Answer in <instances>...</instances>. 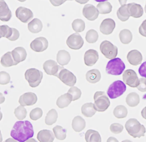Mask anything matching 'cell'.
<instances>
[{
    "instance_id": "obj_1",
    "label": "cell",
    "mask_w": 146,
    "mask_h": 142,
    "mask_svg": "<svg viewBox=\"0 0 146 142\" xmlns=\"http://www.w3.org/2000/svg\"><path fill=\"white\" fill-rule=\"evenodd\" d=\"M33 135V126L28 121L16 122L11 132V137L20 142H26L31 138Z\"/></svg>"
},
{
    "instance_id": "obj_2",
    "label": "cell",
    "mask_w": 146,
    "mask_h": 142,
    "mask_svg": "<svg viewBox=\"0 0 146 142\" xmlns=\"http://www.w3.org/2000/svg\"><path fill=\"white\" fill-rule=\"evenodd\" d=\"M125 127L128 133L133 138H141L145 136L146 128L135 118L129 119L126 122Z\"/></svg>"
},
{
    "instance_id": "obj_3",
    "label": "cell",
    "mask_w": 146,
    "mask_h": 142,
    "mask_svg": "<svg viewBox=\"0 0 146 142\" xmlns=\"http://www.w3.org/2000/svg\"><path fill=\"white\" fill-rule=\"evenodd\" d=\"M125 68V65L120 58H114L109 61L106 68V73L108 75H119Z\"/></svg>"
},
{
    "instance_id": "obj_4",
    "label": "cell",
    "mask_w": 146,
    "mask_h": 142,
    "mask_svg": "<svg viewBox=\"0 0 146 142\" xmlns=\"http://www.w3.org/2000/svg\"><path fill=\"white\" fill-rule=\"evenodd\" d=\"M94 106L97 111L104 112L110 106V101L104 92H96L94 96Z\"/></svg>"
},
{
    "instance_id": "obj_5",
    "label": "cell",
    "mask_w": 146,
    "mask_h": 142,
    "mask_svg": "<svg viewBox=\"0 0 146 142\" xmlns=\"http://www.w3.org/2000/svg\"><path fill=\"white\" fill-rule=\"evenodd\" d=\"M25 77L31 87L36 88L40 85L42 81L43 73L36 68H30L25 72Z\"/></svg>"
},
{
    "instance_id": "obj_6",
    "label": "cell",
    "mask_w": 146,
    "mask_h": 142,
    "mask_svg": "<svg viewBox=\"0 0 146 142\" xmlns=\"http://www.w3.org/2000/svg\"><path fill=\"white\" fill-rule=\"evenodd\" d=\"M126 89V87L124 82L117 81L111 84L107 90V94L110 99H114L123 94Z\"/></svg>"
},
{
    "instance_id": "obj_7",
    "label": "cell",
    "mask_w": 146,
    "mask_h": 142,
    "mask_svg": "<svg viewBox=\"0 0 146 142\" xmlns=\"http://www.w3.org/2000/svg\"><path fill=\"white\" fill-rule=\"evenodd\" d=\"M100 49L101 53L108 59H113L118 55V48L109 41L102 42L100 44Z\"/></svg>"
},
{
    "instance_id": "obj_8",
    "label": "cell",
    "mask_w": 146,
    "mask_h": 142,
    "mask_svg": "<svg viewBox=\"0 0 146 142\" xmlns=\"http://www.w3.org/2000/svg\"><path fill=\"white\" fill-rule=\"evenodd\" d=\"M123 79L125 84L131 88H137L139 84V79L136 73L133 69L125 71L123 75Z\"/></svg>"
},
{
    "instance_id": "obj_9",
    "label": "cell",
    "mask_w": 146,
    "mask_h": 142,
    "mask_svg": "<svg viewBox=\"0 0 146 142\" xmlns=\"http://www.w3.org/2000/svg\"><path fill=\"white\" fill-rule=\"evenodd\" d=\"M58 78L65 84L70 87H73L77 81L76 76L71 72L64 68L61 69Z\"/></svg>"
},
{
    "instance_id": "obj_10",
    "label": "cell",
    "mask_w": 146,
    "mask_h": 142,
    "mask_svg": "<svg viewBox=\"0 0 146 142\" xmlns=\"http://www.w3.org/2000/svg\"><path fill=\"white\" fill-rule=\"evenodd\" d=\"M43 68L47 75L58 77L61 69L64 67L62 66H60L58 65L56 62L52 60H49L44 63Z\"/></svg>"
},
{
    "instance_id": "obj_11",
    "label": "cell",
    "mask_w": 146,
    "mask_h": 142,
    "mask_svg": "<svg viewBox=\"0 0 146 142\" xmlns=\"http://www.w3.org/2000/svg\"><path fill=\"white\" fill-rule=\"evenodd\" d=\"M67 46L73 50H79L83 46L84 40L80 35L78 33H74L71 35L66 40Z\"/></svg>"
},
{
    "instance_id": "obj_12",
    "label": "cell",
    "mask_w": 146,
    "mask_h": 142,
    "mask_svg": "<svg viewBox=\"0 0 146 142\" xmlns=\"http://www.w3.org/2000/svg\"><path fill=\"white\" fill-rule=\"evenodd\" d=\"M15 15L24 23L29 22L33 17V12L30 9L24 7H18L15 11Z\"/></svg>"
},
{
    "instance_id": "obj_13",
    "label": "cell",
    "mask_w": 146,
    "mask_h": 142,
    "mask_svg": "<svg viewBox=\"0 0 146 142\" xmlns=\"http://www.w3.org/2000/svg\"><path fill=\"white\" fill-rule=\"evenodd\" d=\"M48 47V41L44 37L36 38L30 44L31 48L35 52H41L46 50Z\"/></svg>"
},
{
    "instance_id": "obj_14",
    "label": "cell",
    "mask_w": 146,
    "mask_h": 142,
    "mask_svg": "<svg viewBox=\"0 0 146 142\" xmlns=\"http://www.w3.org/2000/svg\"><path fill=\"white\" fill-rule=\"evenodd\" d=\"M82 13L85 18L90 21L96 20L99 14L98 9L91 4L86 5L83 9Z\"/></svg>"
},
{
    "instance_id": "obj_15",
    "label": "cell",
    "mask_w": 146,
    "mask_h": 142,
    "mask_svg": "<svg viewBox=\"0 0 146 142\" xmlns=\"http://www.w3.org/2000/svg\"><path fill=\"white\" fill-rule=\"evenodd\" d=\"M37 101V95L32 92H28L24 93L20 96L19 102L20 105L25 106H33L35 105Z\"/></svg>"
},
{
    "instance_id": "obj_16",
    "label": "cell",
    "mask_w": 146,
    "mask_h": 142,
    "mask_svg": "<svg viewBox=\"0 0 146 142\" xmlns=\"http://www.w3.org/2000/svg\"><path fill=\"white\" fill-rule=\"evenodd\" d=\"M115 27V23L112 19L107 18L103 20L100 25V32L104 35H110Z\"/></svg>"
},
{
    "instance_id": "obj_17",
    "label": "cell",
    "mask_w": 146,
    "mask_h": 142,
    "mask_svg": "<svg viewBox=\"0 0 146 142\" xmlns=\"http://www.w3.org/2000/svg\"><path fill=\"white\" fill-rule=\"evenodd\" d=\"M84 60L87 66H93L99 60V54L98 51L94 49L88 50L84 54Z\"/></svg>"
},
{
    "instance_id": "obj_18",
    "label": "cell",
    "mask_w": 146,
    "mask_h": 142,
    "mask_svg": "<svg viewBox=\"0 0 146 142\" xmlns=\"http://www.w3.org/2000/svg\"><path fill=\"white\" fill-rule=\"evenodd\" d=\"M12 12L4 0H0V20L8 22L12 18Z\"/></svg>"
},
{
    "instance_id": "obj_19",
    "label": "cell",
    "mask_w": 146,
    "mask_h": 142,
    "mask_svg": "<svg viewBox=\"0 0 146 142\" xmlns=\"http://www.w3.org/2000/svg\"><path fill=\"white\" fill-rule=\"evenodd\" d=\"M127 59L130 64L133 66L140 65L142 61V55L141 53L136 50L130 51L127 55Z\"/></svg>"
},
{
    "instance_id": "obj_20",
    "label": "cell",
    "mask_w": 146,
    "mask_h": 142,
    "mask_svg": "<svg viewBox=\"0 0 146 142\" xmlns=\"http://www.w3.org/2000/svg\"><path fill=\"white\" fill-rule=\"evenodd\" d=\"M127 9L130 16L133 18H138L142 16L143 14V9L142 7L135 3H130L127 5Z\"/></svg>"
},
{
    "instance_id": "obj_21",
    "label": "cell",
    "mask_w": 146,
    "mask_h": 142,
    "mask_svg": "<svg viewBox=\"0 0 146 142\" xmlns=\"http://www.w3.org/2000/svg\"><path fill=\"white\" fill-rule=\"evenodd\" d=\"M14 60L18 64L21 62L25 61L27 59V52L25 49L23 47L15 48L12 51Z\"/></svg>"
},
{
    "instance_id": "obj_22",
    "label": "cell",
    "mask_w": 146,
    "mask_h": 142,
    "mask_svg": "<svg viewBox=\"0 0 146 142\" xmlns=\"http://www.w3.org/2000/svg\"><path fill=\"white\" fill-rule=\"evenodd\" d=\"M53 133L49 130L40 131L37 135V139L40 142H53L55 138Z\"/></svg>"
},
{
    "instance_id": "obj_23",
    "label": "cell",
    "mask_w": 146,
    "mask_h": 142,
    "mask_svg": "<svg viewBox=\"0 0 146 142\" xmlns=\"http://www.w3.org/2000/svg\"><path fill=\"white\" fill-rule=\"evenodd\" d=\"M56 60L60 65L63 66L68 64L71 60V56L70 53L66 50H60L57 54Z\"/></svg>"
},
{
    "instance_id": "obj_24",
    "label": "cell",
    "mask_w": 146,
    "mask_h": 142,
    "mask_svg": "<svg viewBox=\"0 0 146 142\" xmlns=\"http://www.w3.org/2000/svg\"><path fill=\"white\" fill-rule=\"evenodd\" d=\"M1 63L5 67H9L17 65L18 63L14 60L12 52H7L4 55L1 60Z\"/></svg>"
},
{
    "instance_id": "obj_25",
    "label": "cell",
    "mask_w": 146,
    "mask_h": 142,
    "mask_svg": "<svg viewBox=\"0 0 146 142\" xmlns=\"http://www.w3.org/2000/svg\"><path fill=\"white\" fill-rule=\"evenodd\" d=\"M86 123L85 120L80 116H77L73 118L72 127L76 132H80L86 127Z\"/></svg>"
},
{
    "instance_id": "obj_26",
    "label": "cell",
    "mask_w": 146,
    "mask_h": 142,
    "mask_svg": "<svg viewBox=\"0 0 146 142\" xmlns=\"http://www.w3.org/2000/svg\"><path fill=\"white\" fill-rule=\"evenodd\" d=\"M72 101V98L69 93L61 95L58 98L56 101L57 106L60 108H65L67 107Z\"/></svg>"
},
{
    "instance_id": "obj_27",
    "label": "cell",
    "mask_w": 146,
    "mask_h": 142,
    "mask_svg": "<svg viewBox=\"0 0 146 142\" xmlns=\"http://www.w3.org/2000/svg\"><path fill=\"white\" fill-rule=\"evenodd\" d=\"M101 78V73L96 69H91L86 73V79L90 83L94 84L100 81Z\"/></svg>"
},
{
    "instance_id": "obj_28",
    "label": "cell",
    "mask_w": 146,
    "mask_h": 142,
    "mask_svg": "<svg viewBox=\"0 0 146 142\" xmlns=\"http://www.w3.org/2000/svg\"><path fill=\"white\" fill-rule=\"evenodd\" d=\"M28 29L29 30L33 33H38L42 31L43 28V24L38 18H35L31 20L28 24Z\"/></svg>"
},
{
    "instance_id": "obj_29",
    "label": "cell",
    "mask_w": 146,
    "mask_h": 142,
    "mask_svg": "<svg viewBox=\"0 0 146 142\" xmlns=\"http://www.w3.org/2000/svg\"><path fill=\"white\" fill-rule=\"evenodd\" d=\"M81 111L82 114L86 117H92L97 111L94 104L92 102L84 104L82 106Z\"/></svg>"
},
{
    "instance_id": "obj_30",
    "label": "cell",
    "mask_w": 146,
    "mask_h": 142,
    "mask_svg": "<svg viewBox=\"0 0 146 142\" xmlns=\"http://www.w3.org/2000/svg\"><path fill=\"white\" fill-rule=\"evenodd\" d=\"M85 139L87 142H101V138L100 133L93 129L88 130L85 134Z\"/></svg>"
},
{
    "instance_id": "obj_31",
    "label": "cell",
    "mask_w": 146,
    "mask_h": 142,
    "mask_svg": "<svg viewBox=\"0 0 146 142\" xmlns=\"http://www.w3.org/2000/svg\"><path fill=\"white\" fill-rule=\"evenodd\" d=\"M140 102L139 95L135 92L130 93L126 98V104L130 107H135L139 105Z\"/></svg>"
},
{
    "instance_id": "obj_32",
    "label": "cell",
    "mask_w": 146,
    "mask_h": 142,
    "mask_svg": "<svg viewBox=\"0 0 146 142\" xmlns=\"http://www.w3.org/2000/svg\"><path fill=\"white\" fill-rule=\"evenodd\" d=\"M120 40L123 44H129L133 40V34L128 29H123L119 33Z\"/></svg>"
},
{
    "instance_id": "obj_33",
    "label": "cell",
    "mask_w": 146,
    "mask_h": 142,
    "mask_svg": "<svg viewBox=\"0 0 146 142\" xmlns=\"http://www.w3.org/2000/svg\"><path fill=\"white\" fill-rule=\"evenodd\" d=\"M117 14L118 18L121 21L125 22L128 20L130 17V15L127 9V5H124L120 7L117 11Z\"/></svg>"
},
{
    "instance_id": "obj_34",
    "label": "cell",
    "mask_w": 146,
    "mask_h": 142,
    "mask_svg": "<svg viewBox=\"0 0 146 142\" xmlns=\"http://www.w3.org/2000/svg\"><path fill=\"white\" fill-rule=\"evenodd\" d=\"M97 9L99 13L102 14H108L111 12L112 10V6L110 2L108 1L101 2L97 5Z\"/></svg>"
},
{
    "instance_id": "obj_35",
    "label": "cell",
    "mask_w": 146,
    "mask_h": 142,
    "mask_svg": "<svg viewBox=\"0 0 146 142\" xmlns=\"http://www.w3.org/2000/svg\"><path fill=\"white\" fill-rule=\"evenodd\" d=\"M58 113L55 109L50 110L46 114L45 118V123L48 126H51L56 122L58 119Z\"/></svg>"
},
{
    "instance_id": "obj_36",
    "label": "cell",
    "mask_w": 146,
    "mask_h": 142,
    "mask_svg": "<svg viewBox=\"0 0 146 142\" xmlns=\"http://www.w3.org/2000/svg\"><path fill=\"white\" fill-rule=\"evenodd\" d=\"M113 115L117 118H124L127 115V110L123 105H118L114 109Z\"/></svg>"
},
{
    "instance_id": "obj_37",
    "label": "cell",
    "mask_w": 146,
    "mask_h": 142,
    "mask_svg": "<svg viewBox=\"0 0 146 142\" xmlns=\"http://www.w3.org/2000/svg\"><path fill=\"white\" fill-rule=\"evenodd\" d=\"M54 134L57 139L63 141L66 138V130L60 126H56L53 128Z\"/></svg>"
},
{
    "instance_id": "obj_38",
    "label": "cell",
    "mask_w": 146,
    "mask_h": 142,
    "mask_svg": "<svg viewBox=\"0 0 146 142\" xmlns=\"http://www.w3.org/2000/svg\"><path fill=\"white\" fill-rule=\"evenodd\" d=\"M73 30L77 33H80L84 30L86 24L85 22L81 19H76L73 20L72 23Z\"/></svg>"
},
{
    "instance_id": "obj_39",
    "label": "cell",
    "mask_w": 146,
    "mask_h": 142,
    "mask_svg": "<svg viewBox=\"0 0 146 142\" xmlns=\"http://www.w3.org/2000/svg\"><path fill=\"white\" fill-rule=\"evenodd\" d=\"M99 38L98 33L94 29H90L87 32L86 39L89 44H94L96 42Z\"/></svg>"
},
{
    "instance_id": "obj_40",
    "label": "cell",
    "mask_w": 146,
    "mask_h": 142,
    "mask_svg": "<svg viewBox=\"0 0 146 142\" xmlns=\"http://www.w3.org/2000/svg\"><path fill=\"white\" fill-rule=\"evenodd\" d=\"M14 113L18 120H23L27 117V109L24 107V106L20 105L14 110Z\"/></svg>"
},
{
    "instance_id": "obj_41",
    "label": "cell",
    "mask_w": 146,
    "mask_h": 142,
    "mask_svg": "<svg viewBox=\"0 0 146 142\" xmlns=\"http://www.w3.org/2000/svg\"><path fill=\"white\" fill-rule=\"evenodd\" d=\"M0 32L1 38L4 37L8 39L13 34V29L7 25H3L0 27Z\"/></svg>"
},
{
    "instance_id": "obj_42",
    "label": "cell",
    "mask_w": 146,
    "mask_h": 142,
    "mask_svg": "<svg viewBox=\"0 0 146 142\" xmlns=\"http://www.w3.org/2000/svg\"><path fill=\"white\" fill-rule=\"evenodd\" d=\"M68 93L71 95L72 98V101H76L79 99L82 95L81 90L77 87H72L68 90Z\"/></svg>"
},
{
    "instance_id": "obj_43",
    "label": "cell",
    "mask_w": 146,
    "mask_h": 142,
    "mask_svg": "<svg viewBox=\"0 0 146 142\" xmlns=\"http://www.w3.org/2000/svg\"><path fill=\"white\" fill-rule=\"evenodd\" d=\"M43 115V111L39 108H34L30 114V117L33 121H36L42 117Z\"/></svg>"
},
{
    "instance_id": "obj_44",
    "label": "cell",
    "mask_w": 146,
    "mask_h": 142,
    "mask_svg": "<svg viewBox=\"0 0 146 142\" xmlns=\"http://www.w3.org/2000/svg\"><path fill=\"white\" fill-rule=\"evenodd\" d=\"M11 81V77L6 72L1 71L0 72V84L1 85H6L8 84Z\"/></svg>"
},
{
    "instance_id": "obj_45",
    "label": "cell",
    "mask_w": 146,
    "mask_h": 142,
    "mask_svg": "<svg viewBox=\"0 0 146 142\" xmlns=\"http://www.w3.org/2000/svg\"><path fill=\"white\" fill-rule=\"evenodd\" d=\"M124 129L123 126L119 123H113L110 126V131L114 134H119Z\"/></svg>"
},
{
    "instance_id": "obj_46",
    "label": "cell",
    "mask_w": 146,
    "mask_h": 142,
    "mask_svg": "<svg viewBox=\"0 0 146 142\" xmlns=\"http://www.w3.org/2000/svg\"><path fill=\"white\" fill-rule=\"evenodd\" d=\"M137 89L142 92H146V78H141L139 79V84L137 87Z\"/></svg>"
},
{
    "instance_id": "obj_47",
    "label": "cell",
    "mask_w": 146,
    "mask_h": 142,
    "mask_svg": "<svg viewBox=\"0 0 146 142\" xmlns=\"http://www.w3.org/2000/svg\"><path fill=\"white\" fill-rule=\"evenodd\" d=\"M13 29V34L11 37H9L8 39L10 41H15L18 39L20 36V33L19 31L15 28H12Z\"/></svg>"
},
{
    "instance_id": "obj_48",
    "label": "cell",
    "mask_w": 146,
    "mask_h": 142,
    "mask_svg": "<svg viewBox=\"0 0 146 142\" xmlns=\"http://www.w3.org/2000/svg\"><path fill=\"white\" fill-rule=\"evenodd\" d=\"M139 74L141 77L146 78V61L143 62L139 69Z\"/></svg>"
},
{
    "instance_id": "obj_49",
    "label": "cell",
    "mask_w": 146,
    "mask_h": 142,
    "mask_svg": "<svg viewBox=\"0 0 146 142\" xmlns=\"http://www.w3.org/2000/svg\"><path fill=\"white\" fill-rule=\"evenodd\" d=\"M139 34L146 37V20H144L139 28Z\"/></svg>"
},
{
    "instance_id": "obj_50",
    "label": "cell",
    "mask_w": 146,
    "mask_h": 142,
    "mask_svg": "<svg viewBox=\"0 0 146 142\" xmlns=\"http://www.w3.org/2000/svg\"><path fill=\"white\" fill-rule=\"evenodd\" d=\"M66 1H70V0H50V2L54 6L57 7L62 5Z\"/></svg>"
},
{
    "instance_id": "obj_51",
    "label": "cell",
    "mask_w": 146,
    "mask_h": 142,
    "mask_svg": "<svg viewBox=\"0 0 146 142\" xmlns=\"http://www.w3.org/2000/svg\"><path fill=\"white\" fill-rule=\"evenodd\" d=\"M141 115L143 118H145L146 120V106L145 108H144L141 111Z\"/></svg>"
},
{
    "instance_id": "obj_52",
    "label": "cell",
    "mask_w": 146,
    "mask_h": 142,
    "mask_svg": "<svg viewBox=\"0 0 146 142\" xmlns=\"http://www.w3.org/2000/svg\"><path fill=\"white\" fill-rule=\"evenodd\" d=\"M75 1L80 4H86L89 0H75Z\"/></svg>"
},
{
    "instance_id": "obj_53",
    "label": "cell",
    "mask_w": 146,
    "mask_h": 142,
    "mask_svg": "<svg viewBox=\"0 0 146 142\" xmlns=\"http://www.w3.org/2000/svg\"><path fill=\"white\" fill-rule=\"evenodd\" d=\"M107 142H118L117 139H116L115 138H113V137H111L110 138L108 139L107 140Z\"/></svg>"
},
{
    "instance_id": "obj_54",
    "label": "cell",
    "mask_w": 146,
    "mask_h": 142,
    "mask_svg": "<svg viewBox=\"0 0 146 142\" xmlns=\"http://www.w3.org/2000/svg\"><path fill=\"white\" fill-rule=\"evenodd\" d=\"M121 6H123L124 5L126 4V2L127 0H118Z\"/></svg>"
},
{
    "instance_id": "obj_55",
    "label": "cell",
    "mask_w": 146,
    "mask_h": 142,
    "mask_svg": "<svg viewBox=\"0 0 146 142\" xmlns=\"http://www.w3.org/2000/svg\"><path fill=\"white\" fill-rule=\"evenodd\" d=\"M95 1L96 2H105V1H107V0H95Z\"/></svg>"
},
{
    "instance_id": "obj_56",
    "label": "cell",
    "mask_w": 146,
    "mask_h": 142,
    "mask_svg": "<svg viewBox=\"0 0 146 142\" xmlns=\"http://www.w3.org/2000/svg\"><path fill=\"white\" fill-rule=\"evenodd\" d=\"M18 1H20V2H23L26 1L27 0H18Z\"/></svg>"
},
{
    "instance_id": "obj_57",
    "label": "cell",
    "mask_w": 146,
    "mask_h": 142,
    "mask_svg": "<svg viewBox=\"0 0 146 142\" xmlns=\"http://www.w3.org/2000/svg\"><path fill=\"white\" fill-rule=\"evenodd\" d=\"M145 12H146V6H145Z\"/></svg>"
},
{
    "instance_id": "obj_58",
    "label": "cell",
    "mask_w": 146,
    "mask_h": 142,
    "mask_svg": "<svg viewBox=\"0 0 146 142\" xmlns=\"http://www.w3.org/2000/svg\"><path fill=\"white\" fill-rule=\"evenodd\" d=\"M70 1H73V0H70Z\"/></svg>"
}]
</instances>
